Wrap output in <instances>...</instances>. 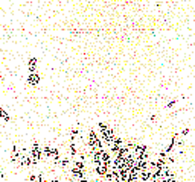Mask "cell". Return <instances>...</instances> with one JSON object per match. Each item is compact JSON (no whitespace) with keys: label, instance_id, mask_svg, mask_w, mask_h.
<instances>
[{"label":"cell","instance_id":"obj_1","mask_svg":"<svg viewBox=\"0 0 195 182\" xmlns=\"http://www.w3.org/2000/svg\"><path fill=\"white\" fill-rule=\"evenodd\" d=\"M38 82H40V74H38V73H31V74H27V84H29V85L35 87Z\"/></svg>","mask_w":195,"mask_h":182},{"label":"cell","instance_id":"obj_8","mask_svg":"<svg viewBox=\"0 0 195 182\" xmlns=\"http://www.w3.org/2000/svg\"><path fill=\"white\" fill-rule=\"evenodd\" d=\"M62 182H73V179H64Z\"/></svg>","mask_w":195,"mask_h":182},{"label":"cell","instance_id":"obj_5","mask_svg":"<svg viewBox=\"0 0 195 182\" xmlns=\"http://www.w3.org/2000/svg\"><path fill=\"white\" fill-rule=\"evenodd\" d=\"M177 100H178V99H174V100H171V102H168V103H166V108H172L174 105L177 103Z\"/></svg>","mask_w":195,"mask_h":182},{"label":"cell","instance_id":"obj_7","mask_svg":"<svg viewBox=\"0 0 195 182\" xmlns=\"http://www.w3.org/2000/svg\"><path fill=\"white\" fill-rule=\"evenodd\" d=\"M49 182H62V181H61V178H53V179H50Z\"/></svg>","mask_w":195,"mask_h":182},{"label":"cell","instance_id":"obj_3","mask_svg":"<svg viewBox=\"0 0 195 182\" xmlns=\"http://www.w3.org/2000/svg\"><path fill=\"white\" fill-rule=\"evenodd\" d=\"M70 161H72V158H70V156H62L61 159H60V162H58V165H60L61 168H66L67 165L70 164Z\"/></svg>","mask_w":195,"mask_h":182},{"label":"cell","instance_id":"obj_4","mask_svg":"<svg viewBox=\"0 0 195 182\" xmlns=\"http://www.w3.org/2000/svg\"><path fill=\"white\" fill-rule=\"evenodd\" d=\"M0 118H3V120H5V121H9V120H11V117H9V114L6 112V111H5V109L2 108V106H0Z\"/></svg>","mask_w":195,"mask_h":182},{"label":"cell","instance_id":"obj_2","mask_svg":"<svg viewBox=\"0 0 195 182\" xmlns=\"http://www.w3.org/2000/svg\"><path fill=\"white\" fill-rule=\"evenodd\" d=\"M37 58H29L27 59V70L29 73H37Z\"/></svg>","mask_w":195,"mask_h":182},{"label":"cell","instance_id":"obj_6","mask_svg":"<svg viewBox=\"0 0 195 182\" xmlns=\"http://www.w3.org/2000/svg\"><path fill=\"white\" fill-rule=\"evenodd\" d=\"M189 130H191L189 128H186V129H183V130H181V135H187V134H189Z\"/></svg>","mask_w":195,"mask_h":182}]
</instances>
